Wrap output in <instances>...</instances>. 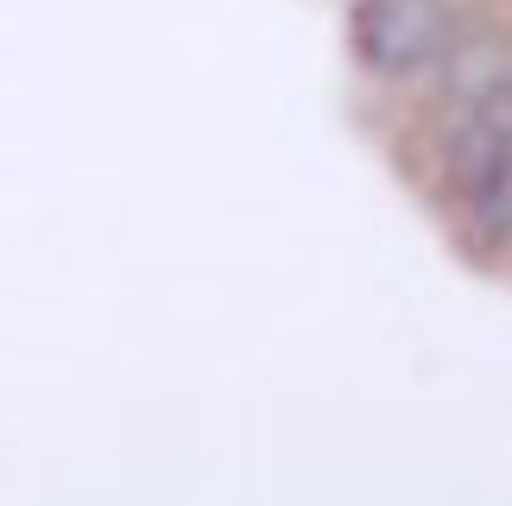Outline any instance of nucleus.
Segmentation results:
<instances>
[{
	"instance_id": "f03ea898",
	"label": "nucleus",
	"mask_w": 512,
	"mask_h": 506,
	"mask_svg": "<svg viewBox=\"0 0 512 506\" xmlns=\"http://www.w3.org/2000/svg\"><path fill=\"white\" fill-rule=\"evenodd\" d=\"M494 19V0H354L348 57L386 102H418L481 45Z\"/></svg>"
},
{
	"instance_id": "f257e3e1",
	"label": "nucleus",
	"mask_w": 512,
	"mask_h": 506,
	"mask_svg": "<svg viewBox=\"0 0 512 506\" xmlns=\"http://www.w3.org/2000/svg\"><path fill=\"white\" fill-rule=\"evenodd\" d=\"M405 165L424 197L443 209L449 235L481 266L512 260V26L506 13L481 45L405 102Z\"/></svg>"
},
{
	"instance_id": "7ed1b4c3",
	"label": "nucleus",
	"mask_w": 512,
	"mask_h": 506,
	"mask_svg": "<svg viewBox=\"0 0 512 506\" xmlns=\"http://www.w3.org/2000/svg\"><path fill=\"white\" fill-rule=\"evenodd\" d=\"M494 7H500V13H506V7H512V0H494Z\"/></svg>"
}]
</instances>
